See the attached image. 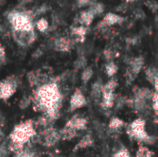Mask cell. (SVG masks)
Here are the masks:
<instances>
[{
  "label": "cell",
  "instance_id": "36",
  "mask_svg": "<svg viewBox=\"0 0 158 157\" xmlns=\"http://www.w3.org/2000/svg\"><path fill=\"white\" fill-rule=\"evenodd\" d=\"M1 31H2V28H1V26H0V33H1Z\"/></svg>",
  "mask_w": 158,
  "mask_h": 157
},
{
  "label": "cell",
  "instance_id": "35",
  "mask_svg": "<svg viewBox=\"0 0 158 157\" xmlns=\"http://www.w3.org/2000/svg\"><path fill=\"white\" fill-rule=\"evenodd\" d=\"M5 2V0H0V5H2Z\"/></svg>",
  "mask_w": 158,
  "mask_h": 157
},
{
  "label": "cell",
  "instance_id": "15",
  "mask_svg": "<svg viewBox=\"0 0 158 157\" xmlns=\"http://www.w3.org/2000/svg\"><path fill=\"white\" fill-rule=\"evenodd\" d=\"M77 130L69 128V127H67L65 126L61 130H59V133H60V138L61 140H64V141H70L72 140L73 138H75L77 136Z\"/></svg>",
  "mask_w": 158,
  "mask_h": 157
},
{
  "label": "cell",
  "instance_id": "8",
  "mask_svg": "<svg viewBox=\"0 0 158 157\" xmlns=\"http://www.w3.org/2000/svg\"><path fill=\"white\" fill-rule=\"evenodd\" d=\"M124 20V18L119 16L118 14L113 13V12H108L105 15L101 22L97 25L98 28H106L110 27L113 25H117L121 23Z\"/></svg>",
  "mask_w": 158,
  "mask_h": 157
},
{
  "label": "cell",
  "instance_id": "23",
  "mask_svg": "<svg viewBox=\"0 0 158 157\" xmlns=\"http://www.w3.org/2000/svg\"><path fill=\"white\" fill-rule=\"evenodd\" d=\"M92 76H93V69L89 67L85 68L81 73V81H83V83H87L91 80Z\"/></svg>",
  "mask_w": 158,
  "mask_h": 157
},
{
  "label": "cell",
  "instance_id": "24",
  "mask_svg": "<svg viewBox=\"0 0 158 157\" xmlns=\"http://www.w3.org/2000/svg\"><path fill=\"white\" fill-rule=\"evenodd\" d=\"M123 125H124V123H123V121H122L121 119H119V118H114L111 119V121H110V123H109V128H110L111 130H116L121 128Z\"/></svg>",
  "mask_w": 158,
  "mask_h": 157
},
{
  "label": "cell",
  "instance_id": "26",
  "mask_svg": "<svg viewBox=\"0 0 158 157\" xmlns=\"http://www.w3.org/2000/svg\"><path fill=\"white\" fill-rule=\"evenodd\" d=\"M14 157H36V155L31 152V151H29V150H26L25 148L20 151L19 153H17L14 155Z\"/></svg>",
  "mask_w": 158,
  "mask_h": 157
},
{
  "label": "cell",
  "instance_id": "27",
  "mask_svg": "<svg viewBox=\"0 0 158 157\" xmlns=\"http://www.w3.org/2000/svg\"><path fill=\"white\" fill-rule=\"evenodd\" d=\"M145 5H146V6H147L150 10H152V11H154V12L158 11V3L156 1L149 0V1H147V2L145 3Z\"/></svg>",
  "mask_w": 158,
  "mask_h": 157
},
{
  "label": "cell",
  "instance_id": "22",
  "mask_svg": "<svg viewBox=\"0 0 158 157\" xmlns=\"http://www.w3.org/2000/svg\"><path fill=\"white\" fill-rule=\"evenodd\" d=\"M118 71V66L113 62V61H109L107 63V65L106 66V72L108 74V76H114Z\"/></svg>",
  "mask_w": 158,
  "mask_h": 157
},
{
  "label": "cell",
  "instance_id": "16",
  "mask_svg": "<svg viewBox=\"0 0 158 157\" xmlns=\"http://www.w3.org/2000/svg\"><path fill=\"white\" fill-rule=\"evenodd\" d=\"M131 73L132 75H137L143 67V59L142 57H136L131 61Z\"/></svg>",
  "mask_w": 158,
  "mask_h": 157
},
{
  "label": "cell",
  "instance_id": "4",
  "mask_svg": "<svg viewBox=\"0 0 158 157\" xmlns=\"http://www.w3.org/2000/svg\"><path fill=\"white\" fill-rule=\"evenodd\" d=\"M59 140H61L59 130H56L53 127L44 129L39 134L36 135L37 143H39L40 144L45 147L54 146Z\"/></svg>",
  "mask_w": 158,
  "mask_h": 157
},
{
  "label": "cell",
  "instance_id": "30",
  "mask_svg": "<svg viewBox=\"0 0 158 157\" xmlns=\"http://www.w3.org/2000/svg\"><path fill=\"white\" fill-rule=\"evenodd\" d=\"M86 64V59L84 56H81L77 59V61L75 62V66L77 68H83Z\"/></svg>",
  "mask_w": 158,
  "mask_h": 157
},
{
  "label": "cell",
  "instance_id": "17",
  "mask_svg": "<svg viewBox=\"0 0 158 157\" xmlns=\"http://www.w3.org/2000/svg\"><path fill=\"white\" fill-rule=\"evenodd\" d=\"M88 9L91 10L92 13L96 17V16H100V15L103 14V12L105 11V6H104V5H103L102 3L94 2V3H93V4L89 6Z\"/></svg>",
  "mask_w": 158,
  "mask_h": 157
},
{
  "label": "cell",
  "instance_id": "5",
  "mask_svg": "<svg viewBox=\"0 0 158 157\" xmlns=\"http://www.w3.org/2000/svg\"><path fill=\"white\" fill-rule=\"evenodd\" d=\"M19 81L16 76H9L0 81V100H8L18 89Z\"/></svg>",
  "mask_w": 158,
  "mask_h": 157
},
{
  "label": "cell",
  "instance_id": "20",
  "mask_svg": "<svg viewBox=\"0 0 158 157\" xmlns=\"http://www.w3.org/2000/svg\"><path fill=\"white\" fill-rule=\"evenodd\" d=\"M118 85V82L116 80L112 79L110 80L106 85H104V88H103V93H114V90L116 89Z\"/></svg>",
  "mask_w": 158,
  "mask_h": 157
},
{
  "label": "cell",
  "instance_id": "14",
  "mask_svg": "<svg viewBox=\"0 0 158 157\" xmlns=\"http://www.w3.org/2000/svg\"><path fill=\"white\" fill-rule=\"evenodd\" d=\"M87 33V27L80 25L71 28V35L73 36V41L76 42H83L85 39V35Z\"/></svg>",
  "mask_w": 158,
  "mask_h": 157
},
{
  "label": "cell",
  "instance_id": "6",
  "mask_svg": "<svg viewBox=\"0 0 158 157\" xmlns=\"http://www.w3.org/2000/svg\"><path fill=\"white\" fill-rule=\"evenodd\" d=\"M129 134L133 137L134 139L143 142V143H151L152 142V138L147 134V132L145 131V123L143 119L139 118L136 119L135 121H133L131 126H130V130H129Z\"/></svg>",
  "mask_w": 158,
  "mask_h": 157
},
{
  "label": "cell",
  "instance_id": "28",
  "mask_svg": "<svg viewBox=\"0 0 158 157\" xmlns=\"http://www.w3.org/2000/svg\"><path fill=\"white\" fill-rule=\"evenodd\" d=\"M77 5L79 7H83V6H90L93 3L96 2L95 0H76Z\"/></svg>",
  "mask_w": 158,
  "mask_h": 157
},
{
  "label": "cell",
  "instance_id": "31",
  "mask_svg": "<svg viewBox=\"0 0 158 157\" xmlns=\"http://www.w3.org/2000/svg\"><path fill=\"white\" fill-rule=\"evenodd\" d=\"M153 107L156 111L158 112V93H155L154 96H153Z\"/></svg>",
  "mask_w": 158,
  "mask_h": 157
},
{
  "label": "cell",
  "instance_id": "11",
  "mask_svg": "<svg viewBox=\"0 0 158 157\" xmlns=\"http://www.w3.org/2000/svg\"><path fill=\"white\" fill-rule=\"evenodd\" d=\"M67 127H69L77 131L85 130L87 127V119L80 115H75L73 116L65 125Z\"/></svg>",
  "mask_w": 158,
  "mask_h": 157
},
{
  "label": "cell",
  "instance_id": "1",
  "mask_svg": "<svg viewBox=\"0 0 158 157\" xmlns=\"http://www.w3.org/2000/svg\"><path fill=\"white\" fill-rule=\"evenodd\" d=\"M31 104L36 111L56 120L62 106V94L56 82L48 81L36 88L31 96Z\"/></svg>",
  "mask_w": 158,
  "mask_h": 157
},
{
  "label": "cell",
  "instance_id": "10",
  "mask_svg": "<svg viewBox=\"0 0 158 157\" xmlns=\"http://www.w3.org/2000/svg\"><path fill=\"white\" fill-rule=\"evenodd\" d=\"M86 105V99L80 90H76L70 97L69 101V109L70 111H75Z\"/></svg>",
  "mask_w": 158,
  "mask_h": 157
},
{
  "label": "cell",
  "instance_id": "12",
  "mask_svg": "<svg viewBox=\"0 0 158 157\" xmlns=\"http://www.w3.org/2000/svg\"><path fill=\"white\" fill-rule=\"evenodd\" d=\"M27 77H28V81H29L30 85L32 87L38 88L39 86L48 82V81L44 79V75L42 74L40 72V70L31 71L30 73H28Z\"/></svg>",
  "mask_w": 158,
  "mask_h": 157
},
{
  "label": "cell",
  "instance_id": "7",
  "mask_svg": "<svg viewBox=\"0 0 158 157\" xmlns=\"http://www.w3.org/2000/svg\"><path fill=\"white\" fill-rule=\"evenodd\" d=\"M11 34L13 37V40L22 47H27L34 43L36 40V33L34 29L32 30H27V31H17L12 30Z\"/></svg>",
  "mask_w": 158,
  "mask_h": 157
},
{
  "label": "cell",
  "instance_id": "13",
  "mask_svg": "<svg viewBox=\"0 0 158 157\" xmlns=\"http://www.w3.org/2000/svg\"><path fill=\"white\" fill-rule=\"evenodd\" d=\"M94 18H95V16L92 13L91 10L85 9L79 14V17H78L79 20L78 21L81 23V25L85 26V27H89L93 23Z\"/></svg>",
  "mask_w": 158,
  "mask_h": 157
},
{
  "label": "cell",
  "instance_id": "25",
  "mask_svg": "<svg viewBox=\"0 0 158 157\" xmlns=\"http://www.w3.org/2000/svg\"><path fill=\"white\" fill-rule=\"evenodd\" d=\"M137 157H153V153L146 147H140L137 152Z\"/></svg>",
  "mask_w": 158,
  "mask_h": 157
},
{
  "label": "cell",
  "instance_id": "29",
  "mask_svg": "<svg viewBox=\"0 0 158 157\" xmlns=\"http://www.w3.org/2000/svg\"><path fill=\"white\" fill-rule=\"evenodd\" d=\"M6 50L4 48V46L0 43V66L4 65L6 62Z\"/></svg>",
  "mask_w": 158,
  "mask_h": 157
},
{
  "label": "cell",
  "instance_id": "21",
  "mask_svg": "<svg viewBox=\"0 0 158 157\" xmlns=\"http://www.w3.org/2000/svg\"><path fill=\"white\" fill-rule=\"evenodd\" d=\"M36 28L41 32L46 31L48 30V28H49V23H48L47 19H44V18H41L40 19H38L37 22H36Z\"/></svg>",
  "mask_w": 158,
  "mask_h": 157
},
{
  "label": "cell",
  "instance_id": "9",
  "mask_svg": "<svg viewBox=\"0 0 158 157\" xmlns=\"http://www.w3.org/2000/svg\"><path fill=\"white\" fill-rule=\"evenodd\" d=\"M74 41L68 37H58L54 41V48L58 52H69L73 47Z\"/></svg>",
  "mask_w": 158,
  "mask_h": 157
},
{
  "label": "cell",
  "instance_id": "33",
  "mask_svg": "<svg viewBox=\"0 0 158 157\" xmlns=\"http://www.w3.org/2000/svg\"><path fill=\"white\" fill-rule=\"evenodd\" d=\"M127 3H134V2H137V1H139V0H125Z\"/></svg>",
  "mask_w": 158,
  "mask_h": 157
},
{
  "label": "cell",
  "instance_id": "3",
  "mask_svg": "<svg viewBox=\"0 0 158 157\" xmlns=\"http://www.w3.org/2000/svg\"><path fill=\"white\" fill-rule=\"evenodd\" d=\"M33 12L31 11H17L13 10L7 14V19L11 24L12 30L27 31L34 29L32 19Z\"/></svg>",
  "mask_w": 158,
  "mask_h": 157
},
{
  "label": "cell",
  "instance_id": "2",
  "mask_svg": "<svg viewBox=\"0 0 158 157\" xmlns=\"http://www.w3.org/2000/svg\"><path fill=\"white\" fill-rule=\"evenodd\" d=\"M37 135L35 124L31 119H27L16 125L9 134V143L25 146Z\"/></svg>",
  "mask_w": 158,
  "mask_h": 157
},
{
  "label": "cell",
  "instance_id": "18",
  "mask_svg": "<svg viewBox=\"0 0 158 157\" xmlns=\"http://www.w3.org/2000/svg\"><path fill=\"white\" fill-rule=\"evenodd\" d=\"M94 143V140L92 138V136L90 134H87L85 135L78 143V145L76 146V149L77 148H81V149H84V148H87V147H90Z\"/></svg>",
  "mask_w": 158,
  "mask_h": 157
},
{
  "label": "cell",
  "instance_id": "32",
  "mask_svg": "<svg viewBox=\"0 0 158 157\" xmlns=\"http://www.w3.org/2000/svg\"><path fill=\"white\" fill-rule=\"evenodd\" d=\"M115 157H131L130 154L126 150H121L115 155Z\"/></svg>",
  "mask_w": 158,
  "mask_h": 157
},
{
  "label": "cell",
  "instance_id": "19",
  "mask_svg": "<svg viewBox=\"0 0 158 157\" xmlns=\"http://www.w3.org/2000/svg\"><path fill=\"white\" fill-rule=\"evenodd\" d=\"M146 78H147V80H148L150 82H152V83L155 84V82L156 81V80L158 79L157 69L155 68H148V69L146 70Z\"/></svg>",
  "mask_w": 158,
  "mask_h": 157
},
{
  "label": "cell",
  "instance_id": "34",
  "mask_svg": "<svg viewBox=\"0 0 158 157\" xmlns=\"http://www.w3.org/2000/svg\"><path fill=\"white\" fill-rule=\"evenodd\" d=\"M155 87H156V91L158 92V79L156 80V81L155 82Z\"/></svg>",
  "mask_w": 158,
  "mask_h": 157
}]
</instances>
